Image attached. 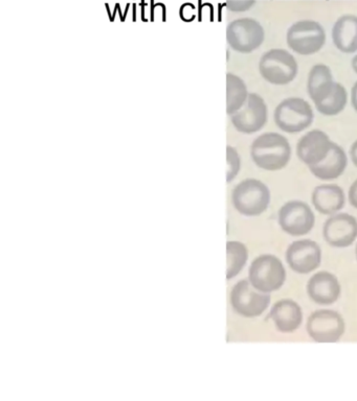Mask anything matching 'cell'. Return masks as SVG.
<instances>
[{"label": "cell", "instance_id": "cell-2", "mask_svg": "<svg viewBox=\"0 0 357 401\" xmlns=\"http://www.w3.org/2000/svg\"><path fill=\"white\" fill-rule=\"evenodd\" d=\"M273 119L277 127L288 134H297L309 128L314 120L310 104L301 97H288L274 109Z\"/></svg>", "mask_w": 357, "mask_h": 401}, {"label": "cell", "instance_id": "cell-14", "mask_svg": "<svg viewBox=\"0 0 357 401\" xmlns=\"http://www.w3.org/2000/svg\"><path fill=\"white\" fill-rule=\"evenodd\" d=\"M329 136L321 130H312L299 138L297 143V156L307 166L319 164L332 147Z\"/></svg>", "mask_w": 357, "mask_h": 401}, {"label": "cell", "instance_id": "cell-5", "mask_svg": "<svg viewBox=\"0 0 357 401\" xmlns=\"http://www.w3.org/2000/svg\"><path fill=\"white\" fill-rule=\"evenodd\" d=\"M285 279V267L277 256L264 254L257 257L250 265L248 281L260 292L270 294L278 291Z\"/></svg>", "mask_w": 357, "mask_h": 401}, {"label": "cell", "instance_id": "cell-16", "mask_svg": "<svg viewBox=\"0 0 357 401\" xmlns=\"http://www.w3.org/2000/svg\"><path fill=\"white\" fill-rule=\"evenodd\" d=\"M270 319L280 332H294L302 324V308L294 300L282 299L270 309Z\"/></svg>", "mask_w": 357, "mask_h": 401}, {"label": "cell", "instance_id": "cell-10", "mask_svg": "<svg viewBox=\"0 0 357 401\" xmlns=\"http://www.w3.org/2000/svg\"><path fill=\"white\" fill-rule=\"evenodd\" d=\"M278 222L285 233L291 236H303L312 230L315 217L308 204L294 200L285 203L280 208Z\"/></svg>", "mask_w": 357, "mask_h": 401}, {"label": "cell", "instance_id": "cell-26", "mask_svg": "<svg viewBox=\"0 0 357 401\" xmlns=\"http://www.w3.org/2000/svg\"><path fill=\"white\" fill-rule=\"evenodd\" d=\"M351 104L354 110L357 112V80L355 81V84L351 89Z\"/></svg>", "mask_w": 357, "mask_h": 401}, {"label": "cell", "instance_id": "cell-29", "mask_svg": "<svg viewBox=\"0 0 357 401\" xmlns=\"http://www.w3.org/2000/svg\"><path fill=\"white\" fill-rule=\"evenodd\" d=\"M356 258H357V245H356Z\"/></svg>", "mask_w": 357, "mask_h": 401}, {"label": "cell", "instance_id": "cell-13", "mask_svg": "<svg viewBox=\"0 0 357 401\" xmlns=\"http://www.w3.org/2000/svg\"><path fill=\"white\" fill-rule=\"evenodd\" d=\"M323 235L334 248H347L357 239V219L348 214H332L324 225Z\"/></svg>", "mask_w": 357, "mask_h": 401}, {"label": "cell", "instance_id": "cell-23", "mask_svg": "<svg viewBox=\"0 0 357 401\" xmlns=\"http://www.w3.org/2000/svg\"><path fill=\"white\" fill-rule=\"evenodd\" d=\"M226 278L232 279L244 267L248 258L247 249L242 242L229 241L226 244Z\"/></svg>", "mask_w": 357, "mask_h": 401}, {"label": "cell", "instance_id": "cell-27", "mask_svg": "<svg viewBox=\"0 0 357 401\" xmlns=\"http://www.w3.org/2000/svg\"><path fill=\"white\" fill-rule=\"evenodd\" d=\"M350 157L353 164L357 167V140H355L350 147Z\"/></svg>", "mask_w": 357, "mask_h": 401}, {"label": "cell", "instance_id": "cell-24", "mask_svg": "<svg viewBox=\"0 0 357 401\" xmlns=\"http://www.w3.org/2000/svg\"><path fill=\"white\" fill-rule=\"evenodd\" d=\"M226 158H227V182H231L232 180L236 178L238 175L240 166H241V161H240V156L236 149H234L232 146H227L226 149Z\"/></svg>", "mask_w": 357, "mask_h": 401}, {"label": "cell", "instance_id": "cell-11", "mask_svg": "<svg viewBox=\"0 0 357 401\" xmlns=\"http://www.w3.org/2000/svg\"><path fill=\"white\" fill-rule=\"evenodd\" d=\"M268 118V110L263 97L249 93L245 105L232 116V122L237 131L243 134H254L261 131Z\"/></svg>", "mask_w": 357, "mask_h": 401}, {"label": "cell", "instance_id": "cell-21", "mask_svg": "<svg viewBox=\"0 0 357 401\" xmlns=\"http://www.w3.org/2000/svg\"><path fill=\"white\" fill-rule=\"evenodd\" d=\"M247 87L241 78L233 73L226 76V111L233 115L245 105L248 97Z\"/></svg>", "mask_w": 357, "mask_h": 401}, {"label": "cell", "instance_id": "cell-15", "mask_svg": "<svg viewBox=\"0 0 357 401\" xmlns=\"http://www.w3.org/2000/svg\"><path fill=\"white\" fill-rule=\"evenodd\" d=\"M307 293L316 304H333L340 297L342 288L337 277L329 272L314 274L307 283Z\"/></svg>", "mask_w": 357, "mask_h": 401}, {"label": "cell", "instance_id": "cell-6", "mask_svg": "<svg viewBox=\"0 0 357 401\" xmlns=\"http://www.w3.org/2000/svg\"><path fill=\"white\" fill-rule=\"evenodd\" d=\"M286 41L288 47L302 55L319 53L326 43V31L321 23L313 20H301L288 28Z\"/></svg>", "mask_w": 357, "mask_h": 401}, {"label": "cell", "instance_id": "cell-20", "mask_svg": "<svg viewBox=\"0 0 357 401\" xmlns=\"http://www.w3.org/2000/svg\"><path fill=\"white\" fill-rule=\"evenodd\" d=\"M333 85L332 71L327 65L316 64L308 73L307 92L314 104L323 101L330 93Z\"/></svg>", "mask_w": 357, "mask_h": 401}, {"label": "cell", "instance_id": "cell-3", "mask_svg": "<svg viewBox=\"0 0 357 401\" xmlns=\"http://www.w3.org/2000/svg\"><path fill=\"white\" fill-rule=\"evenodd\" d=\"M259 71L269 84L284 86L291 83L298 72L296 58L285 49L274 48L266 52L260 59Z\"/></svg>", "mask_w": 357, "mask_h": 401}, {"label": "cell", "instance_id": "cell-1", "mask_svg": "<svg viewBox=\"0 0 357 401\" xmlns=\"http://www.w3.org/2000/svg\"><path fill=\"white\" fill-rule=\"evenodd\" d=\"M250 156L260 168L268 171L280 170L285 168L290 161L291 146L284 135L267 132L258 136L251 143Z\"/></svg>", "mask_w": 357, "mask_h": 401}, {"label": "cell", "instance_id": "cell-9", "mask_svg": "<svg viewBox=\"0 0 357 401\" xmlns=\"http://www.w3.org/2000/svg\"><path fill=\"white\" fill-rule=\"evenodd\" d=\"M270 294L254 288L247 280H241L231 293V303L236 312L245 318L261 316L270 304Z\"/></svg>", "mask_w": 357, "mask_h": 401}, {"label": "cell", "instance_id": "cell-17", "mask_svg": "<svg viewBox=\"0 0 357 401\" xmlns=\"http://www.w3.org/2000/svg\"><path fill=\"white\" fill-rule=\"evenodd\" d=\"M312 205L325 215H332L343 209L346 195L342 187L335 184H323L314 188L311 195Z\"/></svg>", "mask_w": 357, "mask_h": 401}, {"label": "cell", "instance_id": "cell-19", "mask_svg": "<svg viewBox=\"0 0 357 401\" xmlns=\"http://www.w3.org/2000/svg\"><path fill=\"white\" fill-rule=\"evenodd\" d=\"M332 40L339 52H357V16L347 14L339 17L332 28Z\"/></svg>", "mask_w": 357, "mask_h": 401}, {"label": "cell", "instance_id": "cell-7", "mask_svg": "<svg viewBox=\"0 0 357 401\" xmlns=\"http://www.w3.org/2000/svg\"><path fill=\"white\" fill-rule=\"evenodd\" d=\"M345 328L343 317L331 309L316 310L306 324L307 333L316 343H336L342 339Z\"/></svg>", "mask_w": 357, "mask_h": 401}, {"label": "cell", "instance_id": "cell-4", "mask_svg": "<svg viewBox=\"0 0 357 401\" xmlns=\"http://www.w3.org/2000/svg\"><path fill=\"white\" fill-rule=\"evenodd\" d=\"M232 201L241 214L258 216L265 212L269 205L270 190L260 180L247 179L235 187Z\"/></svg>", "mask_w": 357, "mask_h": 401}, {"label": "cell", "instance_id": "cell-28", "mask_svg": "<svg viewBox=\"0 0 357 401\" xmlns=\"http://www.w3.org/2000/svg\"><path fill=\"white\" fill-rule=\"evenodd\" d=\"M351 64H352V68H353L354 72H355L356 75H357V54H356V55L354 56V58L352 59Z\"/></svg>", "mask_w": 357, "mask_h": 401}, {"label": "cell", "instance_id": "cell-12", "mask_svg": "<svg viewBox=\"0 0 357 401\" xmlns=\"http://www.w3.org/2000/svg\"><path fill=\"white\" fill-rule=\"evenodd\" d=\"M286 261L294 272L309 274L321 265L322 251L320 245L311 240L294 241L286 251Z\"/></svg>", "mask_w": 357, "mask_h": 401}, {"label": "cell", "instance_id": "cell-22", "mask_svg": "<svg viewBox=\"0 0 357 401\" xmlns=\"http://www.w3.org/2000/svg\"><path fill=\"white\" fill-rule=\"evenodd\" d=\"M348 102V92L346 88L334 81L333 88L323 101L314 104L315 109L325 116H334L343 112Z\"/></svg>", "mask_w": 357, "mask_h": 401}, {"label": "cell", "instance_id": "cell-18", "mask_svg": "<svg viewBox=\"0 0 357 401\" xmlns=\"http://www.w3.org/2000/svg\"><path fill=\"white\" fill-rule=\"evenodd\" d=\"M348 165L347 154L342 146L335 142L332 144L328 156L319 164L308 166L311 174L323 181H330L343 175Z\"/></svg>", "mask_w": 357, "mask_h": 401}, {"label": "cell", "instance_id": "cell-25", "mask_svg": "<svg viewBox=\"0 0 357 401\" xmlns=\"http://www.w3.org/2000/svg\"><path fill=\"white\" fill-rule=\"evenodd\" d=\"M348 198L351 205L357 209V179L352 183L350 189H349Z\"/></svg>", "mask_w": 357, "mask_h": 401}, {"label": "cell", "instance_id": "cell-8", "mask_svg": "<svg viewBox=\"0 0 357 401\" xmlns=\"http://www.w3.org/2000/svg\"><path fill=\"white\" fill-rule=\"evenodd\" d=\"M226 38L234 51L249 53L262 45L265 31L257 20L242 18L230 24L226 30Z\"/></svg>", "mask_w": 357, "mask_h": 401}]
</instances>
